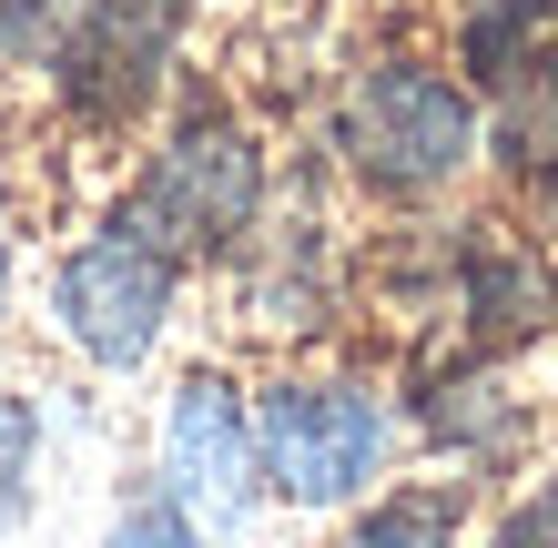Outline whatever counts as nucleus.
<instances>
[{"label":"nucleus","mask_w":558,"mask_h":548,"mask_svg":"<svg viewBox=\"0 0 558 548\" xmlns=\"http://www.w3.org/2000/svg\"><path fill=\"white\" fill-rule=\"evenodd\" d=\"M336 133H345V163L376 193H437V183H457L477 163V102L447 72H426V61H376V72H355Z\"/></svg>","instance_id":"f257e3e1"},{"label":"nucleus","mask_w":558,"mask_h":548,"mask_svg":"<svg viewBox=\"0 0 558 548\" xmlns=\"http://www.w3.org/2000/svg\"><path fill=\"white\" fill-rule=\"evenodd\" d=\"M386 467V406L345 376H294L265 386L254 406V477L284 508H345L366 498V477Z\"/></svg>","instance_id":"f03ea898"},{"label":"nucleus","mask_w":558,"mask_h":548,"mask_svg":"<svg viewBox=\"0 0 558 548\" xmlns=\"http://www.w3.org/2000/svg\"><path fill=\"white\" fill-rule=\"evenodd\" d=\"M173 275H183L173 254H162L133 214H112L92 244L61 254L51 315H61V336H72L92 366H143L153 336H162V315H173Z\"/></svg>","instance_id":"7ed1b4c3"},{"label":"nucleus","mask_w":558,"mask_h":548,"mask_svg":"<svg viewBox=\"0 0 558 548\" xmlns=\"http://www.w3.org/2000/svg\"><path fill=\"white\" fill-rule=\"evenodd\" d=\"M254 204H265V163H254V143L234 133V122L193 112L183 133L153 153V173H143V193L122 214L183 265V254H204V244H234L244 223H254Z\"/></svg>","instance_id":"20e7f679"},{"label":"nucleus","mask_w":558,"mask_h":548,"mask_svg":"<svg viewBox=\"0 0 558 548\" xmlns=\"http://www.w3.org/2000/svg\"><path fill=\"white\" fill-rule=\"evenodd\" d=\"M265 498L254 477V416L223 376H183L173 406H162V508L193 538H234Z\"/></svg>","instance_id":"39448f33"},{"label":"nucleus","mask_w":558,"mask_h":548,"mask_svg":"<svg viewBox=\"0 0 558 548\" xmlns=\"http://www.w3.org/2000/svg\"><path fill=\"white\" fill-rule=\"evenodd\" d=\"M173 31H183V0H92L72 41V92L92 112H133L173 51Z\"/></svg>","instance_id":"423d86ee"},{"label":"nucleus","mask_w":558,"mask_h":548,"mask_svg":"<svg viewBox=\"0 0 558 548\" xmlns=\"http://www.w3.org/2000/svg\"><path fill=\"white\" fill-rule=\"evenodd\" d=\"M336 548H457V488H397V498H376Z\"/></svg>","instance_id":"0eeeda50"},{"label":"nucleus","mask_w":558,"mask_h":548,"mask_svg":"<svg viewBox=\"0 0 558 548\" xmlns=\"http://www.w3.org/2000/svg\"><path fill=\"white\" fill-rule=\"evenodd\" d=\"M31 458H41V416H31V397H0V538L31 508Z\"/></svg>","instance_id":"6e6552de"},{"label":"nucleus","mask_w":558,"mask_h":548,"mask_svg":"<svg viewBox=\"0 0 558 548\" xmlns=\"http://www.w3.org/2000/svg\"><path fill=\"white\" fill-rule=\"evenodd\" d=\"M92 11V0H0V61H31V51H51L61 31H72Z\"/></svg>","instance_id":"1a4fd4ad"},{"label":"nucleus","mask_w":558,"mask_h":548,"mask_svg":"<svg viewBox=\"0 0 558 548\" xmlns=\"http://www.w3.org/2000/svg\"><path fill=\"white\" fill-rule=\"evenodd\" d=\"M102 548H204V538H193V528L173 519V508H162V498H153V508H122V519H112V538H102Z\"/></svg>","instance_id":"9d476101"},{"label":"nucleus","mask_w":558,"mask_h":548,"mask_svg":"<svg viewBox=\"0 0 558 548\" xmlns=\"http://www.w3.org/2000/svg\"><path fill=\"white\" fill-rule=\"evenodd\" d=\"M498 548H558V498L548 508H529V519H508V538Z\"/></svg>","instance_id":"9b49d317"},{"label":"nucleus","mask_w":558,"mask_h":548,"mask_svg":"<svg viewBox=\"0 0 558 548\" xmlns=\"http://www.w3.org/2000/svg\"><path fill=\"white\" fill-rule=\"evenodd\" d=\"M0 295H11V244H0Z\"/></svg>","instance_id":"f8f14e48"}]
</instances>
